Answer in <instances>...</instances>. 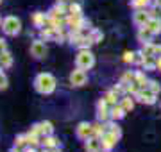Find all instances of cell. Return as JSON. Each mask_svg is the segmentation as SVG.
Returning <instances> with one entry per match:
<instances>
[{"label":"cell","mask_w":161,"mask_h":152,"mask_svg":"<svg viewBox=\"0 0 161 152\" xmlns=\"http://www.w3.org/2000/svg\"><path fill=\"white\" fill-rule=\"evenodd\" d=\"M145 57H147V56L142 52V48H140V50H136V52H134V63H132V64H140V66H142V64H143V61H145Z\"/></svg>","instance_id":"35"},{"label":"cell","mask_w":161,"mask_h":152,"mask_svg":"<svg viewBox=\"0 0 161 152\" xmlns=\"http://www.w3.org/2000/svg\"><path fill=\"white\" fill-rule=\"evenodd\" d=\"M6 50H7V43H6V40H4V38H0V54L6 52Z\"/></svg>","instance_id":"41"},{"label":"cell","mask_w":161,"mask_h":152,"mask_svg":"<svg viewBox=\"0 0 161 152\" xmlns=\"http://www.w3.org/2000/svg\"><path fill=\"white\" fill-rule=\"evenodd\" d=\"M84 150L86 152H102V143H100V138H88L84 141Z\"/></svg>","instance_id":"11"},{"label":"cell","mask_w":161,"mask_h":152,"mask_svg":"<svg viewBox=\"0 0 161 152\" xmlns=\"http://www.w3.org/2000/svg\"><path fill=\"white\" fill-rule=\"evenodd\" d=\"M134 97V100H138L140 104H147V106H154L156 104V97L158 95L152 93L149 88H140L136 93L132 95Z\"/></svg>","instance_id":"4"},{"label":"cell","mask_w":161,"mask_h":152,"mask_svg":"<svg viewBox=\"0 0 161 152\" xmlns=\"http://www.w3.org/2000/svg\"><path fill=\"white\" fill-rule=\"evenodd\" d=\"M154 57H161V45H156V52H154Z\"/></svg>","instance_id":"42"},{"label":"cell","mask_w":161,"mask_h":152,"mask_svg":"<svg viewBox=\"0 0 161 152\" xmlns=\"http://www.w3.org/2000/svg\"><path fill=\"white\" fill-rule=\"evenodd\" d=\"M106 127H108V131H109V133H113L118 140L122 138V129L118 127V123H116L115 120H108V122H106Z\"/></svg>","instance_id":"23"},{"label":"cell","mask_w":161,"mask_h":152,"mask_svg":"<svg viewBox=\"0 0 161 152\" xmlns=\"http://www.w3.org/2000/svg\"><path fill=\"white\" fill-rule=\"evenodd\" d=\"M66 14H68V6H64V4H56L48 11V16H54V18H64Z\"/></svg>","instance_id":"12"},{"label":"cell","mask_w":161,"mask_h":152,"mask_svg":"<svg viewBox=\"0 0 161 152\" xmlns=\"http://www.w3.org/2000/svg\"><path fill=\"white\" fill-rule=\"evenodd\" d=\"M23 152H36V147H25Z\"/></svg>","instance_id":"44"},{"label":"cell","mask_w":161,"mask_h":152,"mask_svg":"<svg viewBox=\"0 0 161 152\" xmlns=\"http://www.w3.org/2000/svg\"><path fill=\"white\" fill-rule=\"evenodd\" d=\"M0 27H2V16H0Z\"/></svg>","instance_id":"50"},{"label":"cell","mask_w":161,"mask_h":152,"mask_svg":"<svg viewBox=\"0 0 161 152\" xmlns=\"http://www.w3.org/2000/svg\"><path fill=\"white\" fill-rule=\"evenodd\" d=\"M152 4H154V6H158V7H161V0H152Z\"/></svg>","instance_id":"46"},{"label":"cell","mask_w":161,"mask_h":152,"mask_svg":"<svg viewBox=\"0 0 161 152\" xmlns=\"http://www.w3.org/2000/svg\"><path fill=\"white\" fill-rule=\"evenodd\" d=\"M64 2H66V0H58V4H64Z\"/></svg>","instance_id":"49"},{"label":"cell","mask_w":161,"mask_h":152,"mask_svg":"<svg viewBox=\"0 0 161 152\" xmlns=\"http://www.w3.org/2000/svg\"><path fill=\"white\" fill-rule=\"evenodd\" d=\"M68 14H75V16H82V6L80 2H72L68 6Z\"/></svg>","instance_id":"27"},{"label":"cell","mask_w":161,"mask_h":152,"mask_svg":"<svg viewBox=\"0 0 161 152\" xmlns=\"http://www.w3.org/2000/svg\"><path fill=\"white\" fill-rule=\"evenodd\" d=\"M150 20L149 13H147V9H136V11L132 13V24L136 25V27H145L147 25V22Z\"/></svg>","instance_id":"10"},{"label":"cell","mask_w":161,"mask_h":152,"mask_svg":"<svg viewBox=\"0 0 161 152\" xmlns=\"http://www.w3.org/2000/svg\"><path fill=\"white\" fill-rule=\"evenodd\" d=\"M40 40H43V41H52V29H48V27H43V29H40Z\"/></svg>","instance_id":"34"},{"label":"cell","mask_w":161,"mask_h":152,"mask_svg":"<svg viewBox=\"0 0 161 152\" xmlns=\"http://www.w3.org/2000/svg\"><path fill=\"white\" fill-rule=\"evenodd\" d=\"M75 136L79 138L80 141H86L88 138L93 136V131H92V123L88 122H80L77 127H75Z\"/></svg>","instance_id":"7"},{"label":"cell","mask_w":161,"mask_h":152,"mask_svg":"<svg viewBox=\"0 0 161 152\" xmlns=\"http://www.w3.org/2000/svg\"><path fill=\"white\" fill-rule=\"evenodd\" d=\"M92 45H93L92 38H90V36H82V38L79 40V43H77L75 47H77V48H90Z\"/></svg>","instance_id":"31"},{"label":"cell","mask_w":161,"mask_h":152,"mask_svg":"<svg viewBox=\"0 0 161 152\" xmlns=\"http://www.w3.org/2000/svg\"><path fill=\"white\" fill-rule=\"evenodd\" d=\"M125 90H127V95H134L140 90V86L132 81V82H129V84H125Z\"/></svg>","instance_id":"38"},{"label":"cell","mask_w":161,"mask_h":152,"mask_svg":"<svg viewBox=\"0 0 161 152\" xmlns=\"http://www.w3.org/2000/svg\"><path fill=\"white\" fill-rule=\"evenodd\" d=\"M142 52H143L145 56H154L156 45L152 43V41H149V43H143V45H142Z\"/></svg>","instance_id":"30"},{"label":"cell","mask_w":161,"mask_h":152,"mask_svg":"<svg viewBox=\"0 0 161 152\" xmlns=\"http://www.w3.org/2000/svg\"><path fill=\"white\" fill-rule=\"evenodd\" d=\"M40 125V131H41V136H48V134H54V125H52L48 120H43V122L38 123Z\"/></svg>","instance_id":"24"},{"label":"cell","mask_w":161,"mask_h":152,"mask_svg":"<svg viewBox=\"0 0 161 152\" xmlns=\"http://www.w3.org/2000/svg\"><path fill=\"white\" fill-rule=\"evenodd\" d=\"M159 107H161V102H159Z\"/></svg>","instance_id":"52"},{"label":"cell","mask_w":161,"mask_h":152,"mask_svg":"<svg viewBox=\"0 0 161 152\" xmlns=\"http://www.w3.org/2000/svg\"><path fill=\"white\" fill-rule=\"evenodd\" d=\"M31 56L34 59H43L47 56V45L43 43V40H36L31 45Z\"/></svg>","instance_id":"8"},{"label":"cell","mask_w":161,"mask_h":152,"mask_svg":"<svg viewBox=\"0 0 161 152\" xmlns=\"http://www.w3.org/2000/svg\"><path fill=\"white\" fill-rule=\"evenodd\" d=\"M156 64H158V72H161V57H156Z\"/></svg>","instance_id":"43"},{"label":"cell","mask_w":161,"mask_h":152,"mask_svg":"<svg viewBox=\"0 0 161 152\" xmlns=\"http://www.w3.org/2000/svg\"><path fill=\"white\" fill-rule=\"evenodd\" d=\"M159 11H161V7L158 6H152V7H147V13H149V16L150 18H159Z\"/></svg>","instance_id":"37"},{"label":"cell","mask_w":161,"mask_h":152,"mask_svg":"<svg viewBox=\"0 0 161 152\" xmlns=\"http://www.w3.org/2000/svg\"><path fill=\"white\" fill-rule=\"evenodd\" d=\"M90 38H92L93 43H100V41L104 40V34H102V30H98V29H92V30H90Z\"/></svg>","instance_id":"32"},{"label":"cell","mask_w":161,"mask_h":152,"mask_svg":"<svg viewBox=\"0 0 161 152\" xmlns=\"http://www.w3.org/2000/svg\"><path fill=\"white\" fill-rule=\"evenodd\" d=\"M0 66H2V68H6V70L13 66V56H11L9 50H6V52L0 54Z\"/></svg>","instance_id":"20"},{"label":"cell","mask_w":161,"mask_h":152,"mask_svg":"<svg viewBox=\"0 0 161 152\" xmlns=\"http://www.w3.org/2000/svg\"><path fill=\"white\" fill-rule=\"evenodd\" d=\"M132 81H134V72H125V73L120 77L122 84H129V82H132Z\"/></svg>","instance_id":"36"},{"label":"cell","mask_w":161,"mask_h":152,"mask_svg":"<svg viewBox=\"0 0 161 152\" xmlns=\"http://www.w3.org/2000/svg\"><path fill=\"white\" fill-rule=\"evenodd\" d=\"M14 147H18V149L29 147V141H27V134H18L16 138H14Z\"/></svg>","instance_id":"29"},{"label":"cell","mask_w":161,"mask_h":152,"mask_svg":"<svg viewBox=\"0 0 161 152\" xmlns=\"http://www.w3.org/2000/svg\"><path fill=\"white\" fill-rule=\"evenodd\" d=\"M9 152H22V150H20L18 147H13V149H11V150H9Z\"/></svg>","instance_id":"47"},{"label":"cell","mask_w":161,"mask_h":152,"mask_svg":"<svg viewBox=\"0 0 161 152\" xmlns=\"http://www.w3.org/2000/svg\"><path fill=\"white\" fill-rule=\"evenodd\" d=\"M142 68H143L145 72H156L158 70V64H156V57L154 56H147L143 61V64H142Z\"/></svg>","instance_id":"19"},{"label":"cell","mask_w":161,"mask_h":152,"mask_svg":"<svg viewBox=\"0 0 161 152\" xmlns=\"http://www.w3.org/2000/svg\"><path fill=\"white\" fill-rule=\"evenodd\" d=\"M100 143H102V152H111L116 147V143H118V138H116L113 133L108 131V133L100 138Z\"/></svg>","instance_id":"9"},{"label":"cell","mask_w":161,"mask_h":152,"mask_svg":"<svg viewBox=\"0 0 161 152\" xmlns=\"http://www.w3.org/2000/svg\"><path fill=\"white\" fill-rule=\"evenodd\" d=\"M72 2H79V0H72Z\"/></svg>","instance_id":"51"},{"label":"cell","mask_w":161,"mask_h":152,"mask_svg":"<svg viewBox=\"0 0 161 152\" xmlns=\"http://www.w3.org/2000/svg\"><path fill=\"white\" fill-rule=\"evenodd\" d=\"M47 20H48V14H45V13H41V11H36L34 14H32V25L38 27V29H43V27H45Z\"/></svg>","instance_id":"13"},{"label":"cell","mask_w":161,"mask_h":152,"mask_svg":"<svg viewBox=\"0 0 161 152\" xmlns=\"http://www.w3.org/2000/svg\"><path fill=\"white\" fill-rule=\"evenodd\" d=\"M56 86H58L56 77L52 75V73H47V72L38 73L34 79V90L41 95H52L56 91Z\"/></svg>","instance_id":"1"},{"label":"cell","mask_w":161,"mask_h":152,"mask_svg":"<svg viewBox=\"0 0 161 152\" xmlns=\"http://www.w3.org/2000/svg\"><path fill=\"white\" fill-rule=\"evenodd\" d=\"M41 145L45 147V149H54V147H59V140L54 134L41 136Z\"/></svg>","instance_id":"18"},{"label":"cell","mask_w":161,"mask_h":152,"mask_svg":"<svg viewBox=\"0 0 161 152\" xmlns=\"http://www.w3.org/2000/svg\"><path fill=\"white\" fill-rule=\"evenodd\" d=\"M27 141H29V147H38L41 143V136L34 133H27Z\"/></svg>","instance_id":"28"},{"label":"cell","mask_w":161,"mask_h":152,"mask_svg":"<svg viewBox=\"0 0 161 152\" xmlns=\"http://www.w3.org/2000/svg\"><path fill=\"white\" fill-rule=\"evenodd\" d=\"M152 4V0H131V7L136 11V9H147V7Z\"/></svg>","instance_id":"26"},{"label":"cell","mask_w":161,"mask_h":152,"mask_svg":"<svg viewBox=\"0 0 161 152\" xmlns=\"http://www.w3.org/2000/svg\"><path fill=\"white\" fill-rule=\"evenodd\" d=\"M111 120H115V122H118V120H122V118L125 117V109H124V107H122L120 106V102H118V104H115V106H111Z\"/></svg>","instance_id":"15"},{"label":"cell","mask_w":161,"mask_h":152,"mask_svg":"<svg viewBox=\"0 0 161 152\" xmlns=\"http://www.w3.org/2000/svg\"><path fill=\"white\" fill-rule=\"evenodd\" d=\"M75 64L77 68H82V70H92L95 66V56L90 48H79V52L75 56Z\"/></svg>","instance_id":"2"},{"label":"cell","mask_w":161,"mask_h":152,"mask_svg":"<svg viewBox=\"0 0 161 152\" xmlns=\"http://www.w3.org/2000/svg\"><path fill=\"white\" fill-rule=\"evenodd\" d=\"M2 30L6 36H18L22 30V20L16 16H6L2 20Z\"/></svg>","instance_id":"3"},{"label":"cell","mask_w":161,"mask_h":152,"mask_svg":"<svg viewBox=\"0 0 161 152\" xmlns=\"http://www.w3.org/2000/svg\"><path fill=\"white\" fill-rule=\"evenodd\" d=\"M92 131H93V136L95 138H102L106 133H108V127H106V122H95L92 123Z\"/></svg>","instance_id":"17"},{"label":"cell","mask_w":161,"mask_h":152,"mask_svg":"<svg viewBox=\"0 0 161 152\" xmlns=\"http://www.w3.org/2000/svg\"><path fill=\"white\" fill-rule=\"evenodd\" d=\"M102 99L106 100L109 106H115V104H118V99H120V97H118L113 90H109V91H106V93L102 95Z\"/></svg>","instance_id":"25"},{"label":"cell","mask_w":161,"mask_h":152,"mask_svg":"<svg viewBox=\"0 0 161 152\" xmlns=\"http://www.w3.org/2000/svg\"><path fill=\"white\" fill-rule=\"evenodd\" d=\"M0 4H2V0H0Z\"/></svg>","instance_id":"53"},{"label":"cell","mask_w":161,"mask_h":152,"mask_svg":"<svg viewBox=\"0 0 161 152\" xmlns=\"http://www.w3.org/2000/svg\"><path fill=\"white\" fill-rule=\"evenodd\" d=\"M134 82L138 84L140 88H147V82H149V79H147V75H145L143 70H136V72H134Z\"/></svg>","instance_id":"21"},{"label":"cell","mask_w":161,"mask_h":152,"mask_svg":"<svg viewBox=\"0 0 161 152\" xmlns=\"http://www.w3.org/2000/svg\"><path fill=\"white\" fill-rule=\"evenodd\" d=\"M7 84H9V81H7V75H6L2 70H0V91H2V90H6Z\"/></svg>","instance_id":"39"},{"label":"cell","mask_w":161,"mask_h":152,"mask_svg":"<svg viewBox=\"0 0 161 152\" xmlns=\"http://www.w3.org/2000/svg\"><path fill=\"white\" fill-rule=\"evenodd\" d=\"M152 38H154V34L150 32L147 27H140L138 32H136V40L143 45V43H149V41H152Z\"/></svg>","instance_id":"14"},{"label":"cell","mask_w":161,"mask_h":152,"mask_svg":"<svg viewBox=\"0 0 161 152\" xmlns=\"http://www.w3.org/2000/svg\"><path fill=\"white\" fill-rule=\"evenodd\" d=\"M50 152H61V147H54V149H48Z\"/></svg>","instance_id":"45"},{"label":"cell","mask_w":161,"mask_h":152,"mask_svg":"<svg viewBox=\"0 0 161 152\" xmlns=\"http://www.w3.org/2000/svg\"><path fill=\"white\" fill-rule=\"evenodd\" d=\"M111 106L106 102L104 99H100L97 102V120L98 122H108V120H111Z\"/></svg>","instance_id":"5"},{"label":"cell","mask_w":161,"mask_h":152,"mask_svg":"<svg viewBox=\"0 0 161 152\" xmlns=\"http://www.w3.org/2000/svg\"><path fill=\"white\" fill-rule=\"evenodd\" d=\"M145 27H147V29H149L154 36L161 34V18H150Z\"/></svg>","instance_id":"16"},{"label":"cell","mask_w":161,"mask_h":152,"mask_svg":"<svg viewBox=\"0 0 161 152\" xmlns=\"http://www.w3.org/2000/svg\"><path fill=\"white\" fill-rule=\"evenodd\" d=\"M86 81H88L86 70H82V68H75V70H72V73H70V84H72V86L80 88V86L86 84Z\"/></svg>","instance_id":"6"},{"label":"cell","mask_w":161,"mask_h":152,"mask_svg":"<svg viewBox=\"0 0 161 152\" xmlns=\"http://www.w3.org/2000/svg\"><path fill=\"white\" fill-rule=\"evenodd\" d=\"M40 152H50V150H48V149H45V147H43V150H40Z\"/></svg>","instance_id":"48"},{"label":"cell","mask_w":161,"mask_h":152,"mask_svg":"<svg viewBox=\"0 0 161 152\" xmlns=\"http://www.w3.org/2000/svg\"><path fill=\"white\" fill-rule=\"evenodd\" d=\"M147 88H149L150 91H152V93H156V95H159V91H161L159 82L154 81V79H149V82H147Z\"/></svg>","instance_id":"33"},{"label":"cell","mask_w":161,"mask_h":152,"mask_svg":"<svg viewBox=\"0 0 161 152\" xmlns=\"http://www.w3.org/2000/svg\"><path fill=\"white\" fill-rule=\"evenodd\" d=\"M120 106L127 113L132 111V107H134V97H132V95H124V97L120 99Z\"/></svg>","instance_id":"22"},{"label":"cell","mask_w":161,"mask_h":152,"mask_svg":"<svg viewBox=\"0 0 161 152\" xmlns=\"http://www.w3.org/2000/svg\"><path fill=\"white\" fill-rule=\"evenodd\" d=\"M124 61L125 63H134V52L132 50H125L124 52Z\"/></svg>","instance_id":"40"}]
</instances>
